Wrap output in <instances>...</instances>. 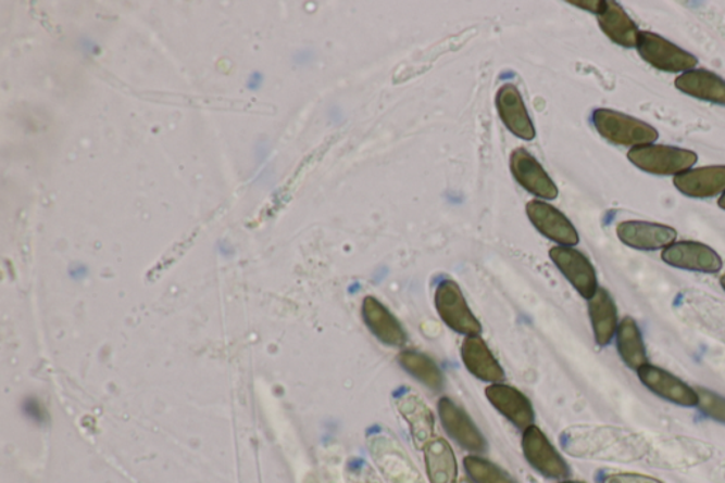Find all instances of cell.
I'll return each mask as SVG.
<instances>
[{"label":"cell","instance_id":"32","mask_svg":"<svg viewBox=\"0 0 725 483\" xmlns=\"http://www.w3.org/2000/svg\"><path fill=\"white\" fill-rule=\"evenodd\" d=\"M458 483H472V482H471V481H467V480H465V478H463V480H461V481L458 482Z\"/></svg>","mask_w":725,"mask_h":483},{"label":"cell","instance_id":"17","mask_svg":"<svg viewBox=\"0 0 725 483\" xmlns=\"http://www.w3.org/2000/svg\"><path fill=\"white\" fill-rule=\"evenodd\" d=\"M400 415L410 427L415 445L424 448L433 440L435 420L432 408L414 393H404L397 401Z\"/></svg>","mask_w":725,"mask_h":483},{"label":"cell","instance_id":"28","mask_svg":"<svg viewBox=\"0 0 725 483\" xmlns=\"http://www.w3.org/2000/svg\"><path fill=\"white\" fill-rule=\"evenodd\" d=\"M605 2L607 0H587V2H570L574 4V7H578L582 9H586V11L596 13V15H600L602 12V9L605 8Z\"/></svg>","mask_w":725,"mask_h":483},{"label":"cell","instance_id":"23","mask_svg":"<svg viewBox=\"0 0 725 483\" xmlns=\"http://www.w3.org/2000/svg\"><path fill=\"white\" fill-rule=\"evenodd\" d=\"M617 353L629 369L638 371L649 364L647 345L636 320L626 317L621 320L615 334Z\"/></svg>","mask_w":725,"mask_h":483},{"label":"cell","instance_id":"18","mask_svg":"<svg viewBox=\"0 0 725 483\" xmlns=\"http://www.w3.org/2000/svg\"><path fill=\"white\" fill-rule=\"evenodd\" d=\"M588 310L596 342L600 346L610 345L620 327L615 301L610 292L598 288L596 295L588 301Z\"/></svg>","mask_w":725,"mask_h":483},{"label":"cell","instance_id":"22","mask_svg":"<svg viewBox=\"0 0 725 483\" xmlns=\"http://www.w3.org/2000/svg\"><path fill=\"white\" fill-rule=\"evenodd\" d=\"M424 458L429 483H458L455 454L446 440L429 441L424 447Z\"/></svg>","mask_w":725,"mask_h":483},{"label":"cell","instance_id":"24","mask_svg":"<svg viewBox=\"0 0 725 483\" xmlns=\"http://www.w3.org/2000/svg\"><path fill=\"white\" fill-rule=\"evenodd\" d=\"M399 360L401 366L421 383L433 390L442 389L443 376L441 370L428 356L423 355V353L407 351L401 353Z\"/></svg>","mask_w":725,"mask_h":483},{"label":"cell","instance_id":"9","mask_svg":"<svg viewBox=\"0 0 725 483\" xmlns=\"http://www.w3.org/2000/svg\"><path fill=\"white\" fill-rule=\"evenodd\" d=\"M616 236L630 249L657 251L675 244L677 231L673 227L659 225V223L629 220L617 225Z\"/></svg>","mask_w":725,"mask_h":483},{"label":"cell","instance_id":"20","mask_svg":"<svg viewBox=\"0 0 725 483\" xmlns=\"http://www.w3.org/2000/svg\"><path fill=\"white\" fill-rule=\"evenodd\" d=\"M677 90L701 101L725 104V80L709 69H690L675 80Z\"/></svg>","mask_w":725,"mask_h":483},{"label":"cell","instance_id":"29","mask_svg":"<svg viewBox=\"0 0 725 483\" xmlns=\"http://www.w3.org/2000/svg\"><path fill=\"white\" fill-rule=\"evenodd\" d=\"M718 206L722 207L723 211H725V193L723 194L722 198H720Z\"/></svg>","mask_w":725,"mask_h":483},{"label":"cell","instance_id":"2","mask_svg":"<svg viewBox=\"0 0 725 483\" xmlns=\"http://www.w3.org/2000/svg\"><path fill=\"white\" fill-rule=\"evenodd\" d=\"M628 160L638 169L657 176H677L685 174L696 165L697 153L682 148L650 145L633 148L628 153Z\"/></svg>","mask_w":725,"mask_h":483},{"label":"cell","instance_id":"11","mask_svg":"<svg viewBox=\"0 0 725 483\" xmlns=\"http://www.w3.org/2000/svg\"><path fill=\"white\" fill-rule=\"evenodd\" d=\"M438 415L443 429L461 447L472 453H482L486 449V441L478 427L455 403L447 397L441 398L438 404Z\"/></svg>","mask_w":725,"mask_h":483},{"label":"cell","instance_id":"10","mask_svg":"<svg viewBox=\"0 0 725 483\" xmlns=\"http://www.w3.org/2000/svg\"><path fill=\"white\" fill-rule=\"evenodd\" d=\"M527 216L541 234L549 237L564 247L577 245L579 237L573 223L563 213L545 202L533 201L527 204Z\"/></svg>","mask_w":725,"mask_h":483},{"label":"cell","instance_id":"12","mask_svg":"<svg viewBox=\"0 0 725 483\" xmlns=\"http://www.w3.org/2000/svg\"><path fill=\"white\" fill-rule=\"evenodd\" d=\"M486 397L492 406L518 429L526 430L535 422V411L525 394L507 384L495 383L486 389Z\"/></svg>","mask_w":725,"mask_h":483},{"label":"cell","instance_id":"30","mask_svg":"<svg viewBox=\"0 0 725 483\" xmlns=\"http://www.w3.org/2000/svg\"><path fill=\"white\" fill-rule=\"evenodd\" d=\"M720 283H722L723 290L725 291V274L722 278H720Z\"/></svg>","mask_w":725,"mask_h":483},{"label":"cell","instance_id":"31","mask_svg":"<svg viewBox=\"0 0 725 483\" xmlns=\"http://www.w3.org/2000/svg\"><path fill=\"white\" fill-rule=\"evenodd\" d=\"M560 483H583V482H577V481H563V482H560Z\"/></svg>","mask_w":725,"mask_h":483},{"label":"cell","instance_id":"19","mask_svg":"<svg viewBox=\"0 0 725 483\" xmlns=\"http://www.w3.org/2000/svg\"><path fill=\"white\" fill-rule=\"evenodd\" d=\"M598 23L603 34L622 48L633 49L638 45L640 30L620 3L607 0L605 8L598 15Z\"/></svg>","mask_w":725,"mask_h":483},{"label":"cell","instance_id":"25","mask_svg":"<svg viewBox=\"0 0 725 483\" xmlns=\"http://www.w3.org/2000/svg\"><path fill=\"white\" fill-rule=\"evenodd\" d=\"M467 475L475 483H516L503 469L495 463L479 457H466L463 459Z\"/></svg>","mask_w":725,"mask_h":483},{"label":"cell","instance_id":"1","mask_svg":"<svg viewBox=\"0 0 725 483\" xmlns=\"http://www.w3.org/2000/svg\"><path fill=\"white\" fill-rule=\"evenodd\" d=\"M592 123L601 137L615 145L645 147L657 142L659 138V132L652 125L614 110L593 111Z\"/></svg>","mask_w":725,"mask_h":483},{"label":"cell","instance_id":"7","mask_svg":"<svg viewBox=\"0 0 725 483\" xmlns=\"http://www.w3.org/2000/svg\"><path fill=\"white\" fill-rule=\"evenodd\" d=\"M662 259L667 266L687 271L717 274L723 268L717 251L699 241H677L662 251Z\"/></svg>","mask_w":725,"mask_h":483},{"label":"cell","instance_id":"4","mask_svg":"<svg viewBox=\"0 0 725 483\" xmlns=\"http://www.w3.org/2000/svg\"><path fill=\"white\" fill-rule=\"evenodd\" d=\"M435 306L439 317L453 331L467 336H478L482 332V325L472 314L457 282L447 280L439 283L435 292Z\"/></svg>","mask_w":725,"mask_h":483},{"label":"cell","instance_id":"5","mask_svg":"<svg viewBox=\"0 0 725 483\" xmlns=\"http://www.w3.org/2000/svg\"><path fill=\"white\" fill-rule=\"evenodd\" d=\"M523 453L536 471L551 480H565L570 475L567 462L547 440L539 427L532 425L523 433Z\"/></svg>","mask_w":725,"mask_h":483},{"label":"cell","instance_id":"26","mask_svg":"<svg viewBox=\"0 0 725 483\" xmlns=\"http://www.w3.org/2000/svg\"><path fill=\"white\" fill-rule=\"evenodd\" d=\"M699 394V407L711 420L725 424V398L708 389H697Z\"/></svg>","mask_w":725,"mask_h":483},{"label":"cell","instance_id":"3","mask_svg":"<svg viewBox=\"0 0 725 483\" xmlns=\"http://www.w3.org/2000/svg\"><path fill=\"white\" fill-rule=\"evenodd\" d=\"M640 58L650 66L666 73H687L695 69L699 60L689 51L652 31H640L636 45Z\"/></svg>","mask_w":725,"mask_h":483},{"label":"cell","instance_id":"14","mask_svg":"<svg viewBox=\"0 0 725 483\" xmlns=\"http://www.w3.org/2000/svg\"><path fill=\"white\" fill-rule=\"evenodd\" d=\"M510 167H512L514 178L528 192L542 199H549V201L559 196V189H557L553 180L527 151H514L512 160H510Z\"/></svg>","mask_w":725,"mask_h":483},{"label":"cell","instance_id":"8","mask_svg":"<svg viewBox=\"0 0 725 483\" xmlns=\"http://www.w3.org/2000/svg\"><path fill=\"white\" fill-rule=\"evenodd\" d=\"M550 258L583 298L589 301L596 295L600 288L597 272L586 255L573 247L560 245L550 250Z\"/></svg>","mask_w":725,"mask_h":483},{"label":"cell","instance_id":"27","mask_svg":"<svg viewBox=\"0 0 725 483\" xmlns=\"http://www.w3.org/2000/svg\"><path fill=\"white\" fill-rule=\"evenodd\" d=\"M602 483H663L662 481L657 480V478L642 475V473H611L603 478Z\"/></svg>","mask_w":725,"mask_h":483},{"label":"cell","instance_id":"21","mask_svg":"<svg viewBox=\"0 0 725 483\" xmlns=\"http://www.w3.org/2000/svg\"><path fill=\"white\" fill-rule=\"evenodd\" d=\"M363 318L371 331L386 345H404L405 332L399 320L392 317L386 306L373 296H367L363 302Z\"/></svg>","mask_w":725,"mask_h":483},{"label":"cell","instance_id":"16","mask_svg":"<svg viewBox=\"0 0 725 483\" xmlns=\"http://www.w3.org/2000/svg\"><path fill=\"white\" fill-rule=\"evenodd\" d=\"M462 360L475 378L484 382L499 383L504 379V370L496 360L484 339L467 336L462 343Z\"/></svg>","mask_w":725,"mask_h":483},{"label":"cell","instance_id":"15","mask_svg":"<svg viewBox=\"0 0 725 483\" xmlns=\"http://www.w3.org/2000/svg\"><path fill=\"white\" fill-rule=\"evenodd\" d=\"M496 105H498L500 118L516 137L527 139V141L536 137L535 127H533L525 102L516 87L508 84L500 88L496 97Z\"/></svg>","mask_w":725,"mask_h":483},{"label":"cell","instance_id":"13","mask_svg":"<svg viewBox=\"0 0 725 483\" xmlns=\"http://www.w3.org/2000/svg\"><path fill=\"white\" fill-rule=\"evenodd\" d=\"M676 189L686 196L709 199L725 193V165L697 167L675 176Z\"/></svg>","mask_w":725,"mask_h":483},{"label":"cell","instance_id":"6","mask_svg":"<svg viewBox=\"0 0 725 483\" xmlns=\"http://www.w3.org/2000/svg\"><path fill=\"white\" fill-rule=\"evenodd\" d=\"M638 378L645 387L663 401L680 407L699 406L697 390L662 367L647 364L638 370Z\"/></svg>","mask_w":725,"mask_h":483}]
</instances>
